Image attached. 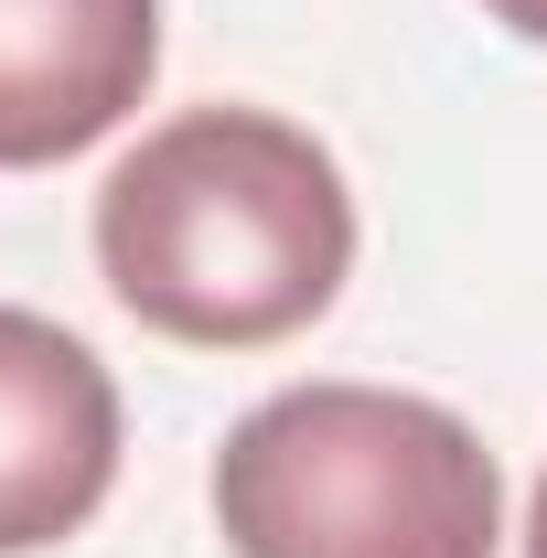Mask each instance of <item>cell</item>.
Instances as JSON below:
<instances>
[{"instance_id":"cell-6","label":"cell","mask_w":547,"mask_h":558,"mask_svg":"<svg viewBox=\"0 0 547 558\" xmlns=\"http://www.w3.org/2000/svg\"><path fill=\"white\" fill-rule=\"evenodd\" d=\"M526 558H547V484H537V505H526Z\"/></svg>"},{"instance_id":"cell-4","label":"cell","mask_w":547,"mask_h":558,"mask_svg":"<svg viewBox=\"0 0 547 558\" xmlns=\"http://www.w3.org/2000/svg\"><path fill=\"white\" fill-rule=\"evenodd\" d=\"M161 75V0H0V172L75 161Z\"/></svg>"},{"instance_id":"cell-1","label":"cell","mask_w":547,"mask_h":558,"mask_svg":"<svg viewBox=\"0 0 547 558\" xmlns=\"http://www.w3.org/2000/svg\"><path fill=\"white\" fill-rule=\"evenodd\" d=\"M343 269L354 194L301 119L183 108L97 183V279L172 344H279L333 312Z\"/></svg>"},{"instance_id":"cell-5","label":"cell","mask_w":547,"mask_h":558,"mask_svg":"<svg viewBox=\"0 0 547 558\" xmlns=\"http://www.w3.org/2000/svg\"><path fill=\"white\" fill-rule=\"evenodd\" d=\"M505 33H526V44H547V0H483Z\"/></svg>"},{"instance_id":"cell-2","label":"cell","mask_w":547,"mask_h":558,"mask_svg":"<svg viewBox=\"0 0 547 558\" xmlns=\"http://www.w3.org/2000/svg\"><path fill=\"white\" fill-rule=\"evenodd\" d=\"M215 526L236 558H494L505 473L440 398L323 376L226 429Z\"/></svg>"},{"instance_id":"cell-3","label":"cell","mask_w":547,"mask_h":558,"mask_svg":"<svg viewBox=\"0 0 547 558\" xmlns=\"http://www.w3.org/2000/svg\"><path fill=\"white\" fill-rule=\"evenodd\" d=\"M119 484V387L65 323L0 301V558L65 548Z\"/></svg>"}]
</instances>
